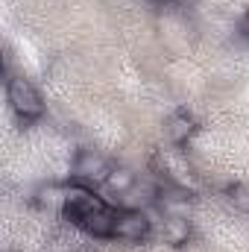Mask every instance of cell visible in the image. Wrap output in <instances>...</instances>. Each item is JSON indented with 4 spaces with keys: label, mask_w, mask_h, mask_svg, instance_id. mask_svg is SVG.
Here are the masks:
<instances>
[{
    "label": "cell",
    "mask_w": 249,
    "mask_h": 252,
    "mask_svg": "<svg viewBox=\"0 0 249 252\" xmlns=\"http://www.w3.org/2000/svg\"><path fill=\"white\" fill-rule=\"evenodd\" d=\"M59 211H62V220H67L73 229L85 232L88 238H100V241L109 238L112 241V226H115L118 208L109 205L103 196H97V190L70 185V190H64Z\"/></svg>",
    "instance_id": "1"
},
{
    "label": "cell",
    "mask_w": 249,
    "mask_h": 252,
    "mask_svg": "<svg viewBox=\"0 0 249 252\" xmlns=\"http://www.w3.org/2000/svg\"><path fill=\"white\" fill-rule=\"evenodd\" d=\"M6 100H9L12 115L24 126L44 118V97L27 76H9L6 79Z\"/></svg>",
    "instance_id": "2"
},
{
    "label": "cell",
    "mask_w": 249,
    "mask_h": 252,
    "mask_svg": "<svg viewBox=\"0 0 249 252\" xmlns=\"http://www.w3.org/2000/svg\"><path fill=\"white\" fill-rule=\"evenodd\" d=\"M112 161L106 156H100L97 150H76L73 156V173H70V185L73 188H106V179L112 173Z\"/></svg>",
    "instance_id": "3"
},
{
    "label": "cell",
    "mask_w": 249,
    "mask_h": 252,
    "mask_svg": "<svg viewBox=\"0 0 249 252\" xmlns=\"http://www.w3.org/2000/svg\"><path fill=\"white\" fill-rule=\"evenodd\" d=\"M153 235V220L147 217L144 208L126 205L118 208L115 214V226H112V241H124V244H141Z\"/></svg>",
    "instance_id": "4"
},
{
    "label": "cell",
    "mask_w": 249,
    "mask_h": 252,
    "mask_svg": "<svg viewBox=\"0 0 249 252\" xmlns=\"http://www.w3.org/2000/svg\"><path fill=\"white\" fill-rule=\"evenodd\" d=\"M199 118L193 115V112H187V109H176V112H170L167 115V121H164V132H167V138L176 144V147H185L190 144L196 135H199Z\"/></svg>",
    "instance_id": "5"
},
{
    "label": "cell",
    "mask_w": 249,
    "mask_h": 252,
    "mask_svg": "<svg viewBox=\"0 0 249 252\" xmlns=\"http://www.w3.org/2000/svg\"><path fill=\"white\" fill-rule=\"evenodd\" d=\"M193 235V226H190V217L179 214V211H164L161 217V238L164 244L170 247H185Z\"/></svg>",
    "instance_id": "6"
},
{
    "label": "cell",
    "mask_w": 249,
    "mask_h": 252,
    "mask_svg": "<svg viewBox=\"0 0 249 252\" xmlns=\"http://www.w3.org/2000/svg\"><path fill=\"white\" fill-rule=\"evenodd\" d=\"M135 185H138V176H135L129 167H121V164H115L112 173H109V179H106V190H112V193H118V196L129 193Z\"/></svg>",
    "instance_id": "7"
},
{
    "label": "cell",
    "mask_w": 249,
    "mask_h": 252,
    "mask_svg": "<svg viewBox=\"0 0 249 252\" xmlns=\"http://www.w3.org/2000/svg\"><path fill=\"white\" fill-rule=\"evenodd\" d=\"M226 199H229L238 211L249 214V185L247 182H229V185H226Z\"/></svg>",
    "instance_id": "8"
},
{
    "label": "cell",
    "mask_w": 249,
    "mask_h": 252,
    "mask_svg": "<svg viewBox=\"0 0 249 252\" xmlns=\"http://www.w3.org/2000/svg\"><path fill=\"white\" fill-rule=\"evenodd\" d=\"M247 32H249V15H247Z\"/></svg>",
    "instance_id": "9"
}]
</instances>
